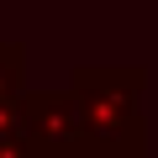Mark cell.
<instances>
[{
  "mask_svg": "<svg viewBox=\"0 0 158 158\" xmlns=\"http://www.w3.org/2000/svg\"><path fill=\"white\" fill-rule=\"evenodd\" d=\"M21 116V48H0V121Z\"/></svg>",
  "mask_w": 158,
  "mask_h": 158,
  "instance_id": "1",
  "label": "cell"
}]
</instances>
